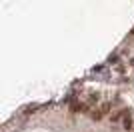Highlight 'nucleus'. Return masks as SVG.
I'll use <instances>...</instances> for the list:
<instances>
[{"label":"nucleus","instance_id":"obj_1","mask_svg":"<svg viewBox=\"0 0 134 132\" xmlns=\"http://www.w3.org/2000/svg\"><path fill=\"white\" fill-rule=\"evenodd\" d=\"M122 126L126 128V130H130V128H132V118H130L128 114L124 116V120H122Z\"/></svg>","mask_w":134,"mask_h":132}]
</instances>
